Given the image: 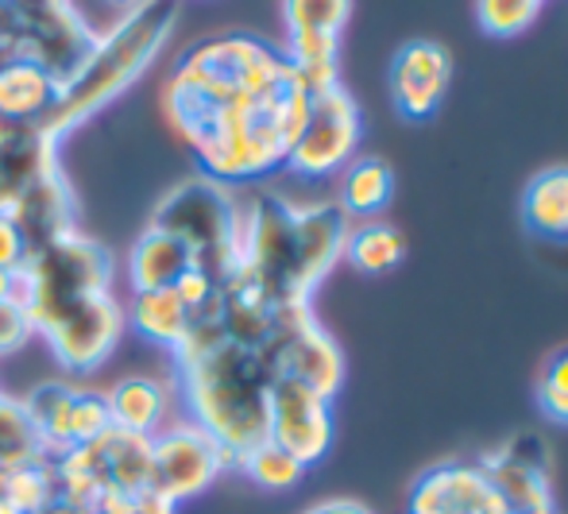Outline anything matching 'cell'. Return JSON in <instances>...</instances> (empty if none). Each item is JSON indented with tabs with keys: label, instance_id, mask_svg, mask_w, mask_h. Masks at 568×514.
Listing matches in <instances>:
<instances>
[{
	"label": "cell",
	"instance_id": "obj_9",
	"mask_svg": "<svg viewBox=\"0 0 568 514\" xmlns=\"http://www.w3.org/2000/svg\"><path fill=\"white\" fill-rule=\"evenodd\" d=\"M275 383H298L322 399H337L344 387V352L317 321L314 306H283L267 341Z\"/></svg>",
	"mask_w": 568,
	"mask_h": 514
},
{
	"label": "cell",
	"instance_id": "obj_24",
	"mask_svg": "<svg viewBox=\"0 0 568 514\" xmlns=\"http://www.w3.org/2000/svg\"><path fill=\"white\" fill-rule=\"evenodd\" d=\"M124 318L135 336H143L148 344H159V349H166L174 356L190 336V329H194L197 313L174 291H132Z\"/></svg>",
	"mask_w": 568,
	"mask_h": 514
},
{
	"label": "cell",
	"instance_id": "obj_32",
	"mask_svg": "<svg viewBox=\"0 0 568 514\" xmlns=\"http://www.w3.org/2000/svg\"><path fill=\"white\" fill-rule=\"evenodd\" d=\"M31 336H36V329H31V321L20 302H12V299L0 302V360L20 352Z\"/></svg>",
	"mask_w": 568,
	"mask_h": 514
},
{
	"label": "cell",
	"instance_id": "obj_38",
	"mask_svg": "<svg viewBox=\"0 0 568 514\" xmlns=\"http://www.w3.org/2000/svg\"><path fill=\"white\" fill-rule=\"evenodd\" d=\"M507 514H557V503H554V507H538V511H507Z\"/></svg>",
	"mask_w": 568,
	"mask_h": 514
},
{
	"label": "cell",
	"instance_id": "obj_1",
	"mask_svg": "<svg viewBox=\"0 0 568 514\" xmlns=\"http://www.w3.org/2000/svg\"><path fill=\"white\" fill-rule=\"evenodd\" d=\"M310 109V85L283 47L247 31L194 43L163 85V112L197 167L225 187L286 171Z\"/></svg>",
	"mask_w": 568,
	"mask_h": 514
},
{
	"label": "cell",
	"instance_id": "obj_16",
	"mask_svg": "<svg viewBox=\"0 0 568 514\" xmlns=\"http://www.w3.org/2000/svg\"><path fill=\"white\" fill-rule=\"evenodd\" d=\"M453 82V54L437 39H410L390 59V104L403 120H429Z\"/></svg>",
	"mask_w": 568,
	"mask_h": 514
},
{
	"label": "cell",
	"instance_id": "obj_2",
	"mask_svg": "<svg viewBox=\"0 0 568 514\" xmlns=\"http://www.w3.org/2000/svg\"><path fill=\"white\" fill-rule=\"evenodd\" d=\"M174 387L182 417L210 433L232 456V464L247 449L267 441L271 387H275L267 344L229 333L221 325L217 302L194 321L182 349L174 352Z\"/></svg>",
	"mask_w": 568,
	"mask_h": 514
},
{
	"label": "cell",
	"instance_id": "obj_36",
	"mask_svg": "<svg viewBox=\"0 0 568 514\" xmlns=\"http://www.w3.org/2000/svg\"><path fill=\"white\" fill-rule=\"evenodd\" d=\"M20 302V271H0V302Z\"/></svg>",
	"mask_w": 568,
	"mask_h": 514
},
{
	"label": "cell",
	"instance_id": "obj_26",
	"mask_svg": "<svg viewBox=\"0 0 568 514\" xmlns=\"http://www.w3.org/2000/svg\"><path fill=\"white\" fill-rule=\"evenodd\" d=\"M523 224L541 240H568V163L538 171L523 190Z\"/></svg>",
	"mask_w": 568,
	"mask_h": 514
},
{
	"label": "cell",
	"instance_id": "obj_30",
	"mask_svg": "<svg viewBox=\"0 0 568 514\" xmlns=\"http://www.w3.org/2000/svg\"><path fill=\"white\" fill-rule=\"evenodd\" d=\"M546 0H476L479 31L495 39H515L538 23Z\"/></svg>",
	"mask_w": 568,
	"mask_h": 514
},
{
	"label": "cell",
	"instance_id": "obj_6",
	"mask_svg": "<svg viewBox=\"0 0 568 514\" xmlns=\"http://www.w3.org/2000/svg\"><path fill=\"white\" fill-rule=\"evenodd\" d=\"M113 271L109 248L78 229L31 252L20 271V306L36 336H43L54 321L78 310L85 299L113 291Z\"/></svg>",
	"mask_w": 568,
	"mask_h": 514
},
{
	"label": "cell",
	"instance_id": "obj_13",
	"mask_svg": "<svg viewBox=\"0 0 568 514\" xmlns=\"http://www.w3.org/2000/svg\"><path fill=\"white\" fill-rule=\"evenodd\" d=\"M348 20L352 0H283V51L310 90L341 82V39Z\"/></svg>",
	"mask_w": 568,
	"mask_h": 514
},
{
	"label": "cell",
	"instance_id": "obj_28",
	"mask_svg": "<svg viewBox=\"0 0 568 514\" xmlns=\"http://www.w3.org/2000/svg\"><path fill=\"white\" fill-rule=\"evenodd\" d=\"M236 468L244 472L255 487H263V492H291V487H298L310 472L306 464L294 461L286 449H278L275 441H260L255 449H247V453L236 461Z\"/></svg>",
	"mask_w": 568,
	"mask_h": 514
},
{
	"label": "cell",
	"instance_id": "obj_7",
	"mask_svg": "<svg viewBox=\"0 0 568 514\" xmlns=\"http://www.w3.org/2000/svg\"><path fill=\"white\" fill-rule=\"evenodd\" d=\"M62 480V495L70 500H105V495H140L151 476V437L128 430H105L101 437L70 449L67 456H51Z\"/></svg>",
	"mask_w": 568,
	"mask_h": 514
},
{
	"label": "cell",
	"instance_id": "obj_25",
	"mask_svg": "<svg viewBox=\"0 0 568 514\" xmlns=\"http://www.w3.org/2000/svg\"><path fill=\"white\" fill-rule=\"evenodd\" d=\"M395 194V171L379 155H356L337 174V205L348 221H372L390 205Z\"/></svg>",
	"mask_w": 568,
	"mask_h": 514
},
{
	"label": "cell",
	"instance_id": "obj_34",
	"mask_svg": "<svg viewBox=\"0 0 568 514\" xmlns=\"http://www.w3.org/2000/svg\"><path fill=\"white\" fill-rule=\"evenodd\" d=\"M31 248L23 240L20 224L12 221V213H0V271H23Z\"/></svg>",
	"mask_w": 568,
	"mask_h": 514
},
{
	"label": "cell",
	"instance_id": "obj_27",
	"mask_svg": "<svg viewBox=\"0 0 568 514\" xmlns=\"http://www.w3.org/2000/svg\"><path fill=\"white\" fill-rule=\"evenodd\" d=\"M406 255V236L395 224L379 221H352L348 236H344V263L356 268L359 275H387L390 268H398Z\"/></svg>",
	"mask_w": 568,
	"mask_h": 514
},
{
	"label": "cell",
	"instance_id": "obj_21",
	"mask_svg": "<svg viewBox=\"0 0 568 514\" xmlns=\"http://www.w3.org/2000/svg\"><path fill=\"white\" fill-rule=\"evenodd\" d=\"M59 93L62 78L36 62L16 59L0 67V128H43V120L59 104Z\"/></svg>",
	"mask_w": 568,
	"mask_h": 514
},
{
	"label": "cell",
	"instance_id": "obj_5",
	"mask_svg": "<svg viewBox=\"0 0 568 514\" xmlns=\"http://www.w3.org/2000/svg\"><path fill=\"white\" fill-rule=\"evenodd\" d=\"M155 229H166L190 248L197 268L229 283L240 271V229H244V198L236 187L210 179V174H190L174 182L159 205L151 209Z\"/></svg>",
	"mask_w": 568,
	"mask_h": 514
},
{
	"label": "cell",
	"instance_id": "obj_39",
	"mask_svg": "<svg viewBox=\"0 0 568 514\" xmlns=\"http://www.w3.org/2000/svg\"><path fill=\"white\" fill-rule=\"evenodd\" d=\"M109 4H116L120 12H128V8H135V4H140V0H109Z\"/></svg>",
	"mask_w": 568,
	"mask_h": 514
},
{
	"label": "cell",
	"instance_id": "obj_3",
	"mask_svg": "<svg viewBox=\"0 0 568 514\" xmlns=\"http://www.w3.org/2000/svg\"><path fill=\"white\" fill-rule=\"evenodd\" d=\"M348 216L337 202H294L271 187L244 198L240 275L275 306H310L314 291L344 260Z\"/></svg>",
	"mask_w": 568,
	"mask_h": 514
},
{
	"label": "cell",
	"instance_id": "obj_20",
	"mask_svg": "<svg viewBox=\"0 0 568 514\" xmlns=\"http://www.w3.org/2000/svg\"><path fill=\"white\" fill-rule=\"evenodd\" d=\"M105 399L116 430L140 433V437H155L159 430L182 417L179 387L174 380H159V375H124L105 391Z\"/></svg>",
	"mask_w": 568,
	"mask_h": 514
},
{
	"label": "cell",
	"instance_id": "obj_35",
	"mask_svg": "<svg viewBox=\"0 0 568 514\" xmlns=\"http://www.w3.org/2000/svg\"><path fill=\"white\" fill-rule=\"evenodd\" d=\"M302 514H375L367 503H359V500H352V495H333V500H317V503H310Z\"/></svg>",
	"mask_w": 568,
	"mask_h": 514
},
{
	"label": "cell",
	"instance_id": "obj_15",
	"mask_svg": "<svg viewBox=\"0 0 568 514\" xmlns=\"http://www.w3.org/2000/svg\"><path fill=\"white\" fill-rule=\"evenodd\" d=\"M333 403L298 383H275L267 411V441L294 456L298 464L314 468L333 449Z\"/></svg>",
	"mask_w": 568,
	"mask_h": 514
},
{
	"label": "cell",
	"instance_id": "obj_37",
	"mask_svg": "<svg viewBox=\"0 0 568 514\" xmlns=\"http://www.w3.org/2000/svg\"><path fill=\"white\" fill-rule=\"evenodd\" d=\"M0 514H16V507H12V492H8V468L0 472Z\"/></svg>",
	"mask_w": 568,
	"mask_h": 514
},
{
	"label": "cell",
	"instance_id": "obj_14",
	"mask_svg": "<svg viewBox=\"0 0 568 514\" xmlns=\"http://www.w3.org/2000/svg\"><path fill=\"white\" fill-rule=\"evenodd\" d=\"M124 329H128L124 306L116 302L113 291H105V294L85 299L82 306L70 310L62 321H54L43 333V341L51 344L54 360H59L70 375H85V372H98V367L113 356Z\"/></svg>",
	"mask_w": 568,
	"mask_h": 514
},
{
	"label": "cell",
	"instance_id": "obj_29",
	"mask_svg": "<svg viewBox=\"0 0 568 514\" xmlns=\"http://www.w3.org/2000/svg\"><path fill=\"white\" fill-rule=\"evenodd\" d=\"M39 456H47V453H43V445H39L36 425H31L23 399L0 391V472L20 468V464L39 461Z\"/></svg>",
	"mask_w": 568,
	"mask_h": 514
},
{
	"label": "cell",
	"instance_id": "obj_10",
	"mask_svg": "<svg viewBox=\"0 0 568 514\" xmlns=\"http://www.w3.org/2000/svg\"><path fill=\"white\" fill-rule=\"evenodd\" d=\"M232 464V456L205 430H197L190 417H179L166 430H159L151 437V476H148V492L155 500L179 503L197 500L202 492H210L221 476H225Z\"/></svg>",
	"mask_w": 568,
	"mask_h": 514
},
{
	"label": "cell",
	"instance_id": "obj_17",
	"mask_svg": "<svg viewBox=\"0 0 568 514\" xmlns=\"http://www.w3.org/2000/svg\"><path fill=\"white\" fill-rule=\"evenodd\" d=\"M479 468L503 495L507 511L554 507V476H549V449L538 437H510L479 456Z\"/></svg>",
	"mask_w": 568,
	"mask_h": 514
},
{
	"label": "cell",
	"instance_id": "obj_8",
	"mask_svg": "<svg viewBox=\"0 0 568 514\" xmlns=\"http://www.w3.org/2000/svg\"><path fill=\"white\" fill-rule=\"evenodd\" d=\"M359 140H364V117L352 90H344V82L317 85L310 90V109L286 159V171L310 182L333 179L359 155Z\"/></svg>",
	"mask_w": 568,
	"mask_h": 514
},
{
	"label": "cell",
	"instance_id": "obj_31",
	"mask_svg": "<svg viewBox=\"0 0 568 514\" xmlns=\"http://www.w3.org/2000/svg\"><path fill=\"white\" fill-rule=\"evenodd\" d=\"M538 406L554 425H568V349H557L541 367Z\"/></svg>",
	"mask_w": 568,
	"mask_h": 514
},
{
	"label": "cell",
	"instance_id": "obj_19",
	"mask_svg": "<svg viewBox=\"0 0 568 514\" xmlns=\"http://www.w3.org/2000/svg\"><path fill=\"white\" fill-rule=\"evenodd\" d=\"M59 171V140H51L43 128H0V213Z\"/></svg>",
	"mask_w": 568,
	"mask_h": 514
},
{
	"label": "cell",
	"instance_id": "obj_4",
	"mask_svg": "<svg viewBox=\"0 0 568 514\" xmlns=\"http://www.w3.org/2000/svg\"><path fill=\"white\" fill-rule=\"evenodd\" d=\"M179 12V0H140L120 16L113 28L98 31L90 54L78 62L74 74L62 78L59 104L43 120V132L51 140H62L78 124H85L93 112L113 104L128 85L140 82L143 70L159 59V51L171 39Z\"/></svg>",
	"mask_w": 568,
	"mask_h": 514
},
{
	"label": "cell",
	"instance_id": "obj_18",
	"mask_svg": "<svg viewBox=\"0 0 568 514\" xmlns=\"http://www.w3.org/2000/svg\"><path fill=\"white\" fill-rule=\"evenodd\" d=\"M406 514H507V503L476 461H445L418 476Z\"/></svg>",
	"mask_w": 568,
	"mask_h": 514
},
{
	"label": "cell",
	"instance_id": "obj_11",
	"mask_svg": "<svg viewBox=\"0 0 568 514\" xmlns=\"http://www.w3.org/2000/svg\"><path fill=\"white\" fill-rule=\"evenodd\" d=\"M28 417L47 456H67L70 449L113 430L105 391L78 387L70 380H43L23 395Z\"/></svg>",
	"mask_w": 568,
	"mask_h": 514
},
{
	"label": "cell",
	"instance_id": "obj_33",
	"mask_svg": "<svg viewBox=\"0 0 568 514\" xmlns=\"http://www.w3.org/2000/svg\"><path fill=\"white\" fill-rule=\"evenodd\" d=\"M90 507H93V514H174L171 503L155 500L151 492H140V495H105V500H93Z\"/></svg>",
	"mask_w": 568,
	"mask_h": 514
},
{
	"label": "cell",
	"instance_id": "obj_23",
	"mask_svg": "<svg viewBox=\"0 0 568 514\" xmlns=\"http://www.w3.org/2000/svg\"><path fill=\"white\" fill-rule=\"evenodd\" d=\"M190 268H197L190 248L166 229L148 224L128 252V286L132 291H171Z\"/></svg>",
	"mask_w": 568,
	"mask_h": 514
},
{
	"label": "cell",
	"instance_id": "obj_12",
	"mask_svg": "<svg viewBox=\"0 0 568 514\" xmlns=\"http://www.w3.org/2000/svg\"><path fill=\"white\" fill-rule=\"evenodd\" d=\"M98 28H90L74 0H16V43L20 59L70 78L78 62L90 54Z\"/></svg>",
	"mask_w": 568,
	"mask_h": 514
},
{
	"label": "cell",
	"instance_id": "obj_22",
	"mask_svg": "<svg viewBox=\"0 0 568 514\" xmlns=\"http://www.w3.org/2000/svg\"><path fill=\"white\" fill-rule=\"evenodd\" d=\"M8 213H12V221L20 224L31 252H39V248L54 244L59 236H67V232L78 229L74 190H70V182L62 171L43 182H36V187L8 209Z\"/></svg>",
	"mask_w": 568,
	"mask_h": 514
}]
</instances>
